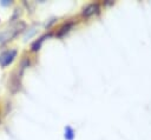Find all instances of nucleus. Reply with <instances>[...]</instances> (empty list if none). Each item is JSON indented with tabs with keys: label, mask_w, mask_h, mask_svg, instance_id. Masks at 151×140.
<instances>
[{
	"label": "nucleus",
	"mask_w": 151,
	"mask_h": 140,
	"mask_svg": "<svg viewBox=\"0 0 151 140\" xmlns=\"http://www.w3.org/2000/svg\"><path fill=\"white\" fill-rule=\"evenodd\" d=\"M22 28H25V24L24 22H18L13 26H11L9 28H7L6 31L0 33V44H4L11 39H13L18 33H20L22 31Z\"/></svg>",
	"instance_id": "nucleus-1"
},
{
	"label": "nucleus",
	"mask_w": 151,
	"mask_h": 140,
	"mask_svg": "<svg viewBox=\"0 0 151 140\" xmlns=\"http://www.w3.org/2000/svg\"><path fill=\"white\" fill-rule=\"evenodd\" d=\"M17 56V51L15 49H9L6 51L4 53L0 54V66L1 67H6L9 64H12V61L15 59Z\"/></svg>",
	"instance_id": "nucleus-2"
},
{
	"label": "nucleus",
	"mask_w": 151,
	"mask_h": 140,
	"mask_svg": "<svg viewBox=\"0 0 151 140\" xmlns=\"http://www.w3.org/2000/svg\"><path fill=\"white\" fill-rule=\"evenodd\" d=\"M98 9H99V6H98L97 4L88 5V6L84 9L83 15H84V16H91V15H93L94 13H97V12H98Z\"/></svg>",
	"instance_id": "nucleus-3"
},
{
	"label": "nucleus",
	"mask_w": 151,
	"mask_h": 140,
	"mask_svg": "<svg viewBox=\"0 0 151 140\" xmlns=\"http://www.w3.org/2000/svg\"><path fill=\"white\" fill-rule=\"evenodd\" d=\"M70 27H72V22H70V24H67V25H66V26H64V27H63V28H61V31H60V32H59V35H63V34H64V33H65V32H67V31H68V28H70Z\"/></svg>",
	"instance_id": "nucleus-4"
}]
</instances>
